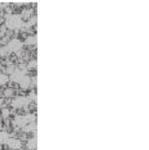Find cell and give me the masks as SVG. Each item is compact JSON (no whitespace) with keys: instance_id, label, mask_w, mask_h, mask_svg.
<instances>
[{"instance_id":"10","label":"cell","mask_w":149,"mask_h":150,"mask_svg":"<svg viewBox=\"0 0 149 150\" xmlns=\"http://www.w3.org/2000/svg\"><path fill=\"white\" fill-rule=\"evenodd\" d=\"M9 114H10V110L8 108H4L2 110V115H3L4 117H7L9 115Z\"/></svg>"},{"instance_id":"7","label":"cell","mask_w":149,"mask_h":150,"mask_svg":"<svg viewBox=\"0 0 149 150\" xmlns=\"http://www.w3.org/2000/svg\"><path fill=\"white\" fill-rule=\"evenodd\" d=\"M8 80H9L8 76L6 75H4V74L0 72V86L4 85L8 82Z\"/></svg>"},{"instance_id":"6","label":"cell","mask_w":149,"mask_h":150,"mask_svg":"<svg viewBox=\"0 0 149 150\" xmlns=\"http://www.w3.org/2000/svg\"><path fill=\"white\" fill-rule=\"evenodd\" d=\"M27 147H28V149H36V147H37V142H36V139H35V138H33V139L30 140V141L28 142V143H27Z\"/></svg>"},{"instance_id":"9","label":"cell","mask_w":149,"mask_h":150,"mask_svg":"<svg viewBox=\"0 0 149 150\" xmlns=\"http://www.w3.org/2000/svg\"><path fill=\"white\" fill-rule=\"evenodd\" d=\"M13 95V90L11 88H8L4 91V96H11Z\"/></svg>"},{"instance_id":"5","label":"cell","mask_w":149,"mask_h":150,"mask_svg":"<svg viewBox=\"0 0 149 150\" xmlns=\"http://www.w3.org/2000/svg\"><path fill=\"white\" fill-rule=\"evenodd\" d=\"M10 138L9 134L5 132H0V143H6Z\"/></svg>"},{"instance_id":"1","label":"cell","mask_w":149,"mask_h":150,"mask_svg":"<svg viewBox=\"0 0 149 150\" xmlns=\"http://www.w3.org/2000/svg\"><path fill=\"white\" fill-rule=\"evenodd\" d=\"M23 25L21 18L18 15L12 14L6 18V26L11 30H17Z\"/></svg>"},{"instance_id":"11","label":"cell","mask_w":149,"mask_h":150,"mask_svg":"<svg viewBox=\"0 0 149 150\" xmlns=\"http://www.w3.org/2000/svg\"><path fill=\"white\" fill-rule=\"evenodd\" d=\"M0 150H1V146H0Z\"/></svg>"},{"instance_id":"3","label":"cell","mask_w":149,"mask_h":150,"mask_svg":"<svg viewBox=\"0 0 149 150\" xmlns=\"http://www.w3.org/2000/svg\"><path fill=\"white\" fill-rule=\"evenodd\" d=\"M6 47L10 51V53L11 51H19L22 48V43L19 39H13L10 42L8 45H6Z\"/></svg>"},{"instance_id":"8","label":"cell","mask_w":149,"mask_h":150,"mask_svg":"<svg viewBox=\"0 0 149 150\" xmlns=\"http://www.w3.org/2000/svg\"><path fill=\"white\" fill-rule=\"evenodd\" d=\"M25 43L27 44H35L36 43V38L35 37H29L26 38L25 40Z\"/></svg>"},{"instance_id":"2","label":"cell","mask_w":149,"mask_h":150,"mask_svg":"<svg viewBox=\"0 0 149 150\" xmlns=\"http://www.w3.org/2000/svg\"><path fill=\"white\" fill-rule=\"evenodd\" d=\"M30 103V100L28 97L26 96H18L17 98H15L12 103L11 105L14 108H24L27 106Z\"/></svg>"},{"instance_id":"4","label":"cell","mask_w":149,"mask_h":150,"mask_svg":"<svg viewBox=\"0 0 149 150\" xmlns=\"http://www.w3.org/2000/svg\"><path fill=\"white\" fill-rule=\"evenodd\" d=\"M6 144L11 149H19L22 147L21 142L16 138H9Z\"/></svg>"}]
</instances>
